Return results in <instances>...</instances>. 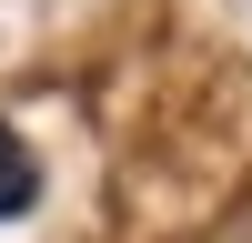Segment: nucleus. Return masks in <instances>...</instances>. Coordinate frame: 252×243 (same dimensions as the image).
<instances>
[{
  "label": "nucleus",
  "instance_id": "1",
  "mask_svg": "<svg viewBox=\"0 0 252 243\" xmlns=\"http://www.w3.org/2000/svg\"><path fill=\"white\" fill-rule=\"evenodd\" d=\"M31 202H40V162H31V142L0 122V223H20Z\"/></svg>",
  "mask_w": 252,
  "mask_h": 243
}]
</instances>
